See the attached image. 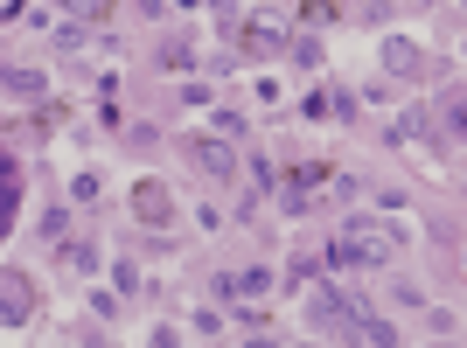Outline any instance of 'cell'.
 Here are the masks:
<instances>
[{"label": "cell", "mask_w": 467, "mask_h": 348, "mask_svg": "<svg viewBox=\"0 0 467 348\" xmlns=\"http://www.w3.org/2000/svg\"><path fill=\"white\" fill-rule=\"evenodd\" d=\"M398 244H405V230H398V223H377V216H342V230L328 237L321 265H335V271H390V265H398Z\"/></svg>", "instance_id": "cell-1"}, {"label": "cell", "mask_w": 467, "mask_h": 348, "mask_svg": "<svg viewBox=\"0 0 467 348\" xmlns=\"http://www.w3.org/2000/svg\"><path fill=\"white\" fill-rule=\"evenodd\" d=\"M307 321L321 334H335V342H356V321H363V307H356L342 286H328V292H314V307H307Z\"/></svg>", "instance_id": "cell-2"}, {"label": "cell", "mask_w": 467, "mask_h": 348, "mask_svg": "<svg viewBox=\"0 0 467 348\" xmlns=\"http://www.w3.org/2000/svg\"><path fill=\"white\" fill-rule=\"evenodd\" d=\"M21 321H36V279L0 265V328H21Z\"/></svg>", "instance_id": "cell-3"}, {"label": "cell", "mask_w": 467, "mask_h": 348, "mask_svg": "<svg viewBox=\"0 0 467 348\" xmlns=\"http://www.w3.org/2000/svg\"><path fill=\"white\" fill-rule=\"evenodd\" d=\"M182 160L202 168L210 181H223V174L237 168V154H231V139H223V133H189V139H182Z\"/></svg>", "instance_id": "cell-4"}, {"label": "cell", "mask_w": 467, "mask_h": 348, "mask_svg": "<svg viewBox=\"0 0 467 348\" xmlns=\"http://www.w3.org/2000/svg\"><path fill=\"white\" fill-rule=\"evenodd\" d=\"M126 202H133V216H140V223H147V230H161V223L175 216V195H168V181H161V174H147V181H133V195H126Z\"/></svg>", "instance_id": "cell-5"}, {"label": "cell", "mask_w": 467, "mask_h": 348, "mask_svg": "<svg viewBox=\"0 0 467 348\" xmlns=\"http://www.w3.org/2000/svg\"><path fill=\"white\" fill-rule=\"evenodd\" d=\"M237 49H244V56H258V63H279V56H286V36H279L273 21H252V28L237 36Z\"/></svg>", "instance_id": "cell-6"}, {"label": "cell", "mask_w": 467, "mask_h": 348, "mask_svg": "<svg viewBox=\"0 0 467 348\" xmlns=\"http://www.w3.org/2000/svg\"><path fill=\"white\" fill-rule=\"evenodd\" d=\"M265 286H273V271H265V265H244V271H223V279H216L223 300H258Z\"/></svg>", "instance_id": "cell-7"}, {"label": "cell", "mask_w": 467, "mask_h": 348, "mask_svg": "<svg viewBox=\"0 0 467 348\" xmlns=\"http://www.w3.org/2000/svg\"><path fill=\"white\" fill-rule=\"evenodd\" d=\"M432 118H440V126H447V133H453V147H461V133H467V91H461V77H453L447 91H440V105H432Z\"/></svg>", "instance_id": "cell-8"}, {"label": "cell", "mask_w": 467, "mask_h": 348, "mask_svg": "<svg viewBox=\"0 0 467 348\" xmlns=\"http://www.w3.org/2000/svg\"><path fill=\"white\" fill-rule=\"evenodd\" d=\"M384 70H390V77H419V70H426V49L405 42V36H390L384 42Z\"/></svg>", "instance_id": "cell-9"}, {"label": "cell", "mask_w": 467, "mask_h": 348, "mask_svg": "<svg viewBox=\"0 0 467 348\" xmlns=\"http://www.w3.org/2000/svg\"><path fill=\"white\" fill-rule=\"evenodd\" d=\"M0 91L7 97H49V77L42 70H0Z\"/></svg>", "instance_id": "cell-10"}, {"label": "cell", "mask_w": 467, "mask_h": 348, "mask_svg": "<svg viewBox=\"0 0 467 348\" xmlns=\"http://www.w3.org/2000/svg\"><path fill=\"white\" fill-rule=\"evenodd\" d=\"M112 7H119V0H63V15H70V21H84V28H98V21L112 15Z\"/></svg>", "instance_id": "cell-11"}, {"label": "cell", "mask_w": 467, "mask_h": 348, "mask_svg": "<svg viewBox=\"0 0 467 348\" xmlns=\"http://www.w3.org/2000/svg\"><path fill=\"white\" fill-rule=\"evenodd\" d=\"M286 56L300 63V70H321V63H328V49H321V36H300V42L286 49Z\"/></svg>", "instance_id": "cell-12"}, {"label": "cell", "mask_w": 467, "mask_h": 348, "mask_svg": "<svg viewBox=\"0 0 467 348\" xmlns=\"http://www.w3.org/2000/svg\"><path fill=\"white\" fill-rule=\"evenodd\" d=\"M57 258H63L70 271H98V251H91V244H63V237H57Z\"/></svg>", "instance_id": "cell-13"}, {"label": "cell", "mask_w": 467, "mask_h": 348, "mask_svg": "<svg viewBox=\"0 0 467 348\" xmlns=\"http://www.w3.org/2000/svg\"><path fill=\"white\" fill-rule=\"evenodd\" d=\"M112 292H119V300H133V292H140V265L119 258V265H112Z\"/></svg>", "instance_id": "cell-14"}, {"label": "cell", "mask_w": 467, "mask_h": 348, "mask_svg": "<svg viewBox=\"0 0 467 348\" xmlns=\"http://www.w3.org/2000/svg\"><path fill=\"white\" fill-rule=\"evenodd\" d=\"M335 15H342V7H335V0H307V7H300V21H307V28H328Z\"/></svg>", "instance_id": "cell-15"}, {"label": "cell", "mask_w": 467, "mask_h": 348, "mask_svg": "<svg viewBox=\"0 0 467 348\" xmlns=\"http://www.w3.org/2000/svg\"><path fill=\"white\" fill-rule=\"evenodd\" d=\"M189 63H195L189 42H168V49H161V70H189Z\"/></svg>", "instance_id": "cell-16"}, {"label": "cell", "mask_w": 467, "mask_h": 348, "mask_svg": "<svg viewBox=\"0 0 467 348\" xmlns=\"http://www.w3.org/2000/svg\"><path fill=\"white\" fill-rule=\"evenodd\" d=\"M314 271H321V258H293V265H286V292H293V286H307Z\"/></svg>", "instance_id": "cell-17"}, {"label": "cell", "mask_w": 467, "mask_h": 348, "mask_svg": "<svg viewBox=\"0 0 467 348\" xmlns=\"http://www.w3.org/2000/svg\"><path fill=\"white\" fill-rule=\"evenodd\" d=\"M57 42H63V49H84V42H91V28H84V21H63Z\"/></svg>", "instance_id": "cell-18"}, {"label": "cell", "mask_w": 467, "mask_h": 348, "mask_svg": "<svg viewBox=\"0 0 467 348\" xmlns=\"http://www.w3.org/2000/svg\"><path fill=\"white\" fill-rule=\"evenodd\" d=\"M70 195H78V202H98V195H105V181H98V174H78V181H70Z\"/></svg>", "instance_id": "cell-19"}, {"label": "cell", "mask_w": 467, "mask_h": 348, "mask_svg": "<svg viewBox=\"0 0 467 348\" xmlns=\"http://www.w3.org/2000/svg\"><path fill=\"white\" fill-rule=\"evenodd\" d=\"M63 223H70V216H63V202H57V210H49V216H42V223H36V230H42V237H49V244H57V237H63Z\"/></svg>", "instance_id": "cell-20"}]
</instances>
